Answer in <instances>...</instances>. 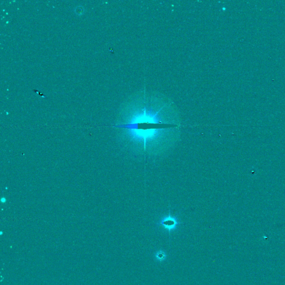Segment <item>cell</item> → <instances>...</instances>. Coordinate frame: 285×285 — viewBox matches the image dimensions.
Segmentation results:
<instances>
[{
  "label": "cell",
  "mask_w": 285,
  "mask_h": 285,
  "mask_svg": "<svg viewBox=\"0 0 285 285\" xmlns=\"http://www.w3.org/2000/svg\"><path fill=\"white\" fill-rule=\"evenodd\" d=\"M154 258L155 259L159 262H162L164 261L167 257V254L166 252L163 250H158L157 252L154 253Z\"/></svg>",
  "instance_id": "3957f363"
},
{
  "label": "cell",
  "mask_w": 285,
  "mask_h": 285,
  "mask_svg": "<svg viewBox=\"0 0 285 285\" xmlns=\"http://www.w3.org/2000/svg\"><path fill=\"white\" fill-rule=\"evenodd\" d=\"M179 224L178 219L176 217H173L169 213L167 217L163 218L159 224L161 225L166 230L170 233L171 231L175 230L177 228L178 225Z\"/></svg>",
  "instance_id": "7a4b0ae2"
},
{
  "label": "cell",
  "mask_w": 285,
  "mask_h": 285,
  "mask_svg": "<svg viewBox=\"0 0 285 285\" xmlns=\"http://www.w3.org/2000/svg\"><path fill=\"white\" fill-rule=\"evenodd\" d=\"M134 108L129 122L120 127L129 130L134 138L141 143L158 141L168 129L178 127L179 123L175 110L162 99L144 94L138 97Z\"/></svg>",
  "instance_id": "6da1fadb"
}]
</instances>
